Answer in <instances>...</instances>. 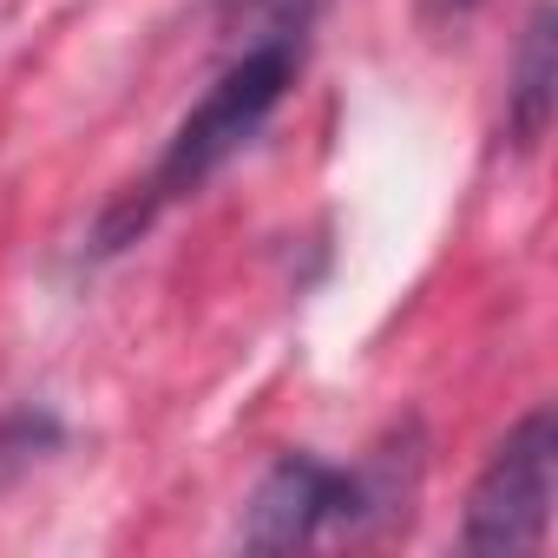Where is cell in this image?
Listing matches in <instances>:
<instances>
[{"instance_id": "cell-6", "label": "cell", "mask_w": 558, "mask_h": 558, "mask_svg": "<svg viewBox=\"0 0 558 558\" xmlns=\"http://www.w3.org/2000/svg\"><path fill=\"white\" fill-rule=\"evenodd\" d=\"M421 8H427V21H460V14L480 8V0H421Z\"/></svg>"}, {"instance_id": "cell-3", "label": "cell", "mask_w": 558, "mask_h": 558, "mask_svg": "<svg viewBox=\"0 0 558 558\" xmlns=\"http://www.w3.org/2000/svg\"><path fill=\"white\" fill-rule=\"evenodd\" d=\"M362 512H368V493L355 473L323 466L310 453H283L263 473V486L250 493L243 545L250 551H296V545L329 538L336 525H355Z\"/></svg>"}, {"instance_id": "cell-4", "label": "cell", "mask_w": 558, "mask_h": 558, "mask_svg": "<svg viewBox=\"0 0 558 558\" xmlns=\"http://www.w3.org/2000/svg\"><path fill=\"white\" fill-rule=\"evenodd\" d=\"M545 86H551V21L532 14V27H525V53H519V99H525L519 138H532V132L545 125Z\"/></svg>"}, {"instance_id": "cell-5", "label": "cell", "mask_w": 558, "mask_h": 558, "mask_svg": "<svg viewBox=\"0 0 558 558\" xmlns=\"http://www.w3.org/2000/svg\"><path fill=\"white\" fill-rule=\"evenodd\" d=\"M230 8H236V27L250 40H303V27H310V14L323 0H230Z\"/></svg>"}, {"instance_id": "cell-1", "label": "cell", "mask_w": 558, "mask_h": 558, "mask_svg": "<svg viewBox=\"0 0 558 558\" xmlns=\"http://www.w3.org/2000/svg\"><path fill=\"white\" fill-rule=\"evenodd\" d=\"M290 80H296V40H250V47L217 73V86L184 112V125L171 132V145H165V158L151 165L145 191L112 210L106 250H119V243H125L132 230H145L165 204L191 197L217 165H230V158L250 145V132H256L276 106H283Z\"/></svg>"}, {"instance_id": "cell-2", "label": "cell", "mask_w": 558, "mask_h": 558, "mask_svg": "<svg viewBox=\"0 0 558 558\" xmlns=\"http://www.w3.org/2000/svg\"><path fill=\"white\" fill-rule=\"evenodd\" d=\"M551 493H558V434L551 414H525L486 460V473L466 493V551H538L551 525Z\"/></svg>"}]
</instances>
